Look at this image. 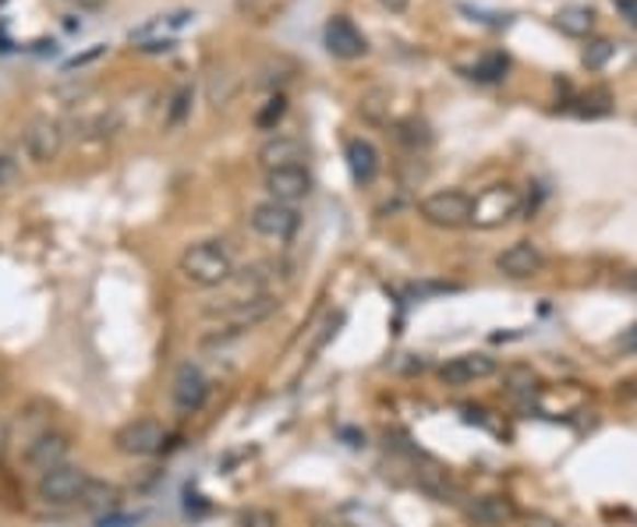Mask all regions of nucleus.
<instances>
[{
	"label": "nucleus",
	"instance_id": "obj_10",
	"mask_svg": "<svg viewBox=\"0 0 637 527\" xmlns=\"http://www.w3.org/2000/svg\"><path fill=\"white\" fill-rule=\"evenodd\" d=\"M499 372L496 358L493 354H458L450 358L443 368H439V379H443L447 386H475L482 379H493V375Z\"/></svg>",
	"mask_w": 637,
	"mask_h": 527
},
{
	"label": "nucleus",
	"instance_id": "obj_20",
	"mask_svg": "<svg viewBox=\"0 0 637 527\" xmlns=\"http://www.w3.org/2000/svg\"><path fill=\"white\" fill-rule=\"evenodd\" d=\"M287 117V96L283 93H273L259 110H255V128L259 131H277L280 120Z\"/></svg>",
	"mask_w": 637,
	"mask_h": 527
},
{
	"label": "nucleus",
	"instance_id": "obj_25",
	"mask_svg": "<svg viewBox=\"0 0 637 527\" xmlns=\"http://www.w3.org/2000/svg\"><path fill=\"white\" fill-rule=\"evenodd\" d=\"M238 527H280V520L266 506H248L245 514L238 517Z\"/></svg>",
	"mask_w": 637,
	"mask_h": 527
},
{
	"label": "nucleus",
	"instance_id": "obj_13",
	"mask_svg": "<svg viewBox=\"0 0 637 527\" xmlns=\"http://www.w3.org/2000/svg\"><path fill=\"white\" fill-rule=\"evenodd\" d=\"M344 160H347V171H351V180L358 188H369L372 180L379 177V171H383V156H379L375 142L369 139H347L344 145Z\"/></svg>",
	"mask_w": 637,
	"mask_h": 527
},
{
	"label": "nucleus",
	"instance_id": "obj_16",
	"mask_svg": "<svg viewBox=\"0 0 637 527\" xmlns=\"http://www.w3.org/2000/svg\"><path fill=\"white\" fill-rule=\"evenodd\" d=\"M25 464L33 471H50V468H60V464H68V440L57 432H43L36 435L33 443L25 449Z\"/></svg>",
	"mask_w": 637,
	"mask_h": 527
},
{
	"label": "nucleus",
	"instance_id": "obj_30",
	"mask_svg": "<svg viewBox=\"0 0 637 527\" xmlns=\"http://www.w3.org/2000/svg\"><path fill=\"white\" fill-rule=\"evenodd\" d=\"M375 4L383 8V11H390V14H401V11H407L412 0H375Z\"/></svg>",
	"mask_w": 637,
	"mask_h": 527
},
{
	"label": "nucleus",
	"instance_id": "obj_19",
	"mask_svg": "<svg viewBox=\"0 0 637 527\" xmlns=\"http://www.w3.org/2000/svg\"><path fill=\"white\" fill-rule=\"evenodd\" d=\"M418 485H421V492H429L436 503H458V489H453L447 471H439V468L418 471Z\"/></svg>",
	"mask_w": 637,
	"mask_h": 527
},
{
	"label": "nucleus",
	"instance_id": "obj_7",
	"mask_svg": "<svg viewBox=\"0 0 637 527\" xmlns=\"http://www.w3.org/2000/svg\"><path fill=\"white\" fill-rule=\"evenodd\" d=\"M171 400H174V408L181 414H199L206 408V400H209V379H206V372L199 365H192V361L177 365L174 383H171Z\"/></svg>",
	"mask_w": 637,
	"mask_h": 527
},
{
	"label": "nucleus",
	"instance_id": "obj_29",
	"mask_svg": "<svg viewBox=\"0 0 637 527\" xmlns=\"http://www.w3.org/2000/svg\"><path fill=\"white\" fill-rule=\"evenodd\" d=\"M616 351L637 354V326H630V329H624V333H619V340H616Z\"/></svg>",
	"mask_w": 637,
	"mask_h": 527
},
{
	"label": "nucleus",
	"instance_id": "obj_27",
	"mask_svg": "<svg viewBox=\"0 0 637 527\" xmlns=\"http://www.w3.org/2000/svg\"><path fill=\"white\" fill-rule=\"evenodd\" d=\"M188 99H192V89H177V96H174V107H171V125H177V120L185 117V110H188Z\"/></svg>",
	"mask_w": 637,
	"mask_h": 527
},
{
	"label": "nucleus",
	"instance_id": "obj_34",
	"mask_svg": "<svg viewBox=\"0 0 637 527\" xmlns=\"http://www.w3.org/2000/svg\"><path fill=\"white\" fill-rule=\"evenodd\" d=\"M634 120H637V117H634Z\"/></svg>",
	"mask_w": 637,
	"mask_h": 527
},
{
	"label": "nucleus",
	"instance_id": "obj_12",
	"mask_svg": "<svg viewBox=\"0 0 637 527\" xmlns=\"http://www.w3.org/2000/svg\"><path fill=\"white\" fill-rule=\"evenodd\" d=\"M496 269L510 280H528V277H538L545 269V255L538 245H531V241H513V245H507L496 255Z\"/></svg>",
	"mask_w": 637,
	"mask_h": 527
},
{
	"label": "nucleus",
	"instance_id": "obj_17",
	"mask_svg": "<svg viewBox=\"0 0 637 527\" xmlns=\"http://www.w3.org/2000/svg\"><path fill=\"white\" fill-rule=\"evenodd\" d=\"M464 514L475 527H507L513 520V506L507 495H478L464 506Z\"/></svg>",
	"mask_w": 637,
	"mask_h": 527
},
{
	"label": "nucleus",
	"instance_id": "obj_21",
	"mask_svg": "<svg viewBox=\"0 0 637 527\" xmlns=\"http://www.w3.org/2000/svg\"><path fill=\"white\" fill-rule=\"evenodd\" d=\"M613 54H616V47H613V43L610 39H588L584 43V50H581V65L588 68V71H602L605 65H610V60H613Z\"/></svg>",
	"mask_w": 637,
	"mask_h": 527
},
{
	"label": "nucleus",
	"instance_id": "obj_3",
	"mask_svg": "<svg viewBox=\"0 0 637 527\" xmlns=\"http://www.w3.org/2000/svg\"><path fill=\"white\" fill-rule=\"evenodd\" d=\"M521 191L513 185H489L475 195V206H472V227L478 231H496L510 223L513 216L521 213Z\"/></svg>",
	"mask_w": 637,
	"mask_h": 527
},
{
	"label": "nucleus",
	"instance_id": "obj_2",
	"mask_svg": "<svg viewBox=\"0 0 637 527\" xmlns=\"http://www.w3.org/2000/svg\"><path fill=\"white\" fill-rule=\"evenodd\" d=\"M472 206H475V195H467L461 188H439L418 202V216L429 227L461 231V227H472Z\"/></svg>",
	"mask_w": 637,
	"mask_h": 527
},
{
	"label": "nucleus",
	"instance_id": "obj_8",
	"mask_svg": "<svg viewBox=\"0 0 637 527\" xmlns=\"http://www.w3.org/2000/svg\"><path fill=\"white\" fill-rule=\"evenodd\" d=\"M22 149L28 160L39 163V167L43 163H54L60 156V149H65V128H60V120L36 117L22 134Z\"/></svg>",
	"mask_w": 637,
	"mask_h": 527
},
{
	"label": "nucleus",
	"instance_id": "obj_22",
	"mask_svg": "<svg viewBox=\"0 0 637 527\" xmlns=\"http://www.w3.org/2000/svg\"><path fill=\"white\" fill-rule=\"evenodd\" d=\"M574 103H581V107H574V114H578V117H605V114L613 110V99H610L605 89H591L588 96H578Z\"/></svg>",
	"mask_w": 637,
	"mask_h": 527
},
{
	"label": "nucleus",
	"instance_id": "obj_4",
	"mask_svg": "<svg viewBox=\"0 0 637 527\" xmlns=\"http://www.w3.org/2000/svg\"><path fill=\"white\" fill-rule=\"evenodd\" d=\"M89 485H93V478H89L82 468H74V464H60V468H50V471L39 475L36 495L47 506H74V503L85 500Z\"/></svg>",
	"mask_w": 637,
	"mask_h": 527
},
{
	"label": "nucleus",
	"instance_id": "obj_9",
	"mask_svg": "<svg viewBox=\"0 0 637 527\" xmlns=\"http://www.w3.org/2000/svg\"><path fill=\"white\" fill-rule=\"evenodd\" d=\"M323 43H326L329 57H337V60H358V57L369 54L366 33H361V28L351 19H347V14H333V19L326 22Z\"/></svg>",
	"mask_w": 637,
	"mask_h": 527
},
{
	"label": "nucleus",
	"instance_id": "obj_32",
	"mask_svg": "<svg viewBox=\"0 0 637 527\" xmlns=\"http://www.w3.org/2000/svg\"><path fill=\"white\" fill-rule=\"evenodd\" d=\"M135 520H139V517H106L103 527H131Z\"/></svg>",
	"mask_w": 637,
	"mask_h": 527
},
{
	"label": "nucleus",
	"instance_id": "obj_33",
	"mask_svg": "<svg viewBox=\"0 0 637 527\" xmlns=\"http://www.w3.org/2000/svg\"><path fill=\"white\" fill-rule=\"evenodd\" d=\"M4 454H8V425L0 421V460H4Z\"/></svg>",
	"mask_w": 637,
	"mask_h": 527
},
{
	"label": "nucleus",
	"instance_id": "obj_11",
	"mask_svg": "<svg viewBox=\"0 0 637 527\" xmlns=\"http://www.w3.org/2000/svg\"><path fill=\"white\" fill-rule=\"evenodd\" d=\"M266 195H269V202H283V206L305 202L312 195V174L305 167L266 171Z\"/></svg>",
	"mask_w": 637,
	"mask_h": 527
},
{
	"label": "nucleus",
	"instance_id": "obj_1",
	"mask_svg": "<svg viewBox=\"0 0 637 527\" xmlns=\"http://www.w3.org/2000/svg\"><path fill=\"white\" fill-rule=\"evenodd\" d=\"M177 269L188 283L206 288V291L223 288V283H231L238 273L234 255H231V248H227V241H220V237H206V241L188 245L185 251H181Z\"/></svg>",
	"mask_w": 637,
	"mask_h": 527
},
{
	"label": "nucleus",
	"instance_id": "obj_14",
	"mask_svg": "<svg viewBox=\"0 0 637 527\" xmlns=\"http://www.w3.org/2000/svg\"><path fill=\"white\" fill-rule=\"evenodd\" d=\"M195 19V11H171V14H157L153 22H146L142 28H135L131 43H142V50H160L166 47V36L181 33L188 22Z\"/></svg>",
	"mask_w": 637,
	"mask_h": 527
},
{
	"label": "nucleus",
	"instance_id": "obj_26",
	"mask_svg": "<svg viewBox=\"0 0 637 527\" xmlns=\"http://www.w3.org/2000/svg\"><path fill=\"white\" fill-rule=\"evenodd\" d=\"M19 177H22L19 160H14L11 153H4V149H0V191H8V188L19 185Z\"/></svg>",
	"mask_w": 637,
	"mask_h": 527
},
{
	"label": "nucleus",
	"instance_id": "obj_6",
	"mask_svg": "<svg viewBox=\"0 0 637 527\" xmlns=\"http://www.w3.org/2000/svg\"><path fill=\"white\" fill-rule=\"evenodd\" d=\"M114 443L125 457H157L160 449L166 446V429L153 418H139V421L120 425L117 435H114Z\"/></svg>",
	"mask_w": 637,
	"mask_h": 527
},
{
	"label": "nucleus",
	"instance_id": "obj_18",
	"mask_svg": "<svg viewBox=\"0 0 637 527\" xmlns=\"http://www.w3.org/2000/svg\"><path fill=\"white\" fill-rule=\"evenodd\" d=\"M556 28L564 36L588 39L591 33H595V11L584 8V4H570L564 11H556Z\"/></svg>",
	"mask_w": 637,
	"mask_h": 527
},
{
	"label": "nucleus",
	"instance_id": "obj_5",
	"mask_svg": "<svg viewBox=\"0 0 637 527\" xmlns=\"http://www.w3.org/2000/svg\"><path fill=\"white\" fill-rule=\"evenodd\" d=\"M248 227L263 241H277V245H283V241H291L298 234L301 213H298V206H283V202L266 199L248 213Z\"/></svg>",
	"mask_w": 637,
	"mask_h": 527
},
{
	"label": "nucleus",
	"instance_id": "obj_15",
	"mask_svg": "<svg viewBox=\"0 0 637 527\" xmlns=\"http://www.w3.org/2000/svg\"><path fill=\"white\" fill-rule=\"evenodd\" d=\"M309 149L305 142L298 139V134H273V139L259 149V160L266 171H280V167H305Z\"/></svg>",
	"mask_w": 637,
	"mask_h": 527
},
{
	"label": "nucleus",
	"instance_id": "obj_23",
	"mask_svg": "<svg viewBox=\"0 0 637 527\" xmlns=\"http://www.w3.org/2000/svg\"><path fill=\"white\" fill-rule=\"evenodd\" d=\"M467 79H478V82H499V79H507V57L503 54L482 57L478 65L472 68V74H467Z\"/></svg>",
	"mask_w": 637,
	"mask_h": 527
},
{
	"label": "nucleus",
	"instance_id": "obj_31",
	"mask_svg": "<svg viewBox=\"0 0 637 527\" xmlns=\"http://www.w3.org/2000/svg\"><path fill=\"white\" fill-rule=\"evenodd\" d=\"M524 524H528V527H564L559 520H553V517H542V514H531Z\"/></svg>",
	"mask_w": 637,
	"mask_h": 527
},
{
	"label": "nucleus",
	"instance_id": "obj_24",
	"mask_svg": "<svg viewBox=\"0 0 637 527\" xmlns=\"http://www.w3.org/2000/svg\"><path fill=\"white\" fill-rule=\"evenodd\" d=\"M117 500H120V492L114 485H106V481H93L89 492H85L82 506H89V510H114Z\"/></svg>",
	"mask_w": 637,
	"mask_h": 527
},
{
	"label": "nucleus",
	"instance_id": "obj_28",
	"mask_svg": "<svg viewBox=\"0 0 637 527\" xmlns=\"http://www.w3.org/2000/svg\"><path fill=\"white\" fill-rule=\"evenodd\" d=\"M613 8L619 11V19H624L630 28H637V0H613Z\"/></svg>",
	"mask_w": 637,
	"mask_h": 527
}]
</instances>
